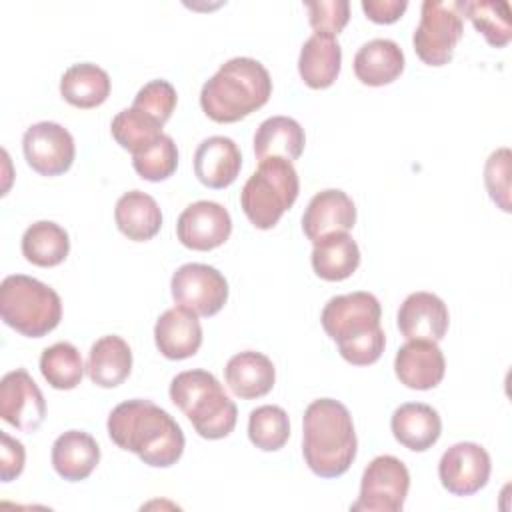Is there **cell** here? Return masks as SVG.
I'll return each mask as SVG.
<instances>
[{"mask_svg": "<svg viewBox=\"0 0 512 512\" xmlns=\"http://www.w3.org/2000/svg\"><path fill=\"white\" fill-rule=\"evenodd\" d=\"M462 32L464 24L460 0H424L420 10V22L412 36V44L418 58L424 64L444 66L452 60L454 48L462 38Z\"/></svg>", "mask_w": 512, "mask_h": 512, "instance_id": "8", "label": "cell"}, {"mask_svg": "<svg viewBox=\"0 0 512 512\" xmlns=\"http://www.w3.org/2000/svg\"><path fill=\"white\" fill-rule=\"evenodd\" d=\"M60 94L76 108H96L110 94V76L92 62L72 64L60 78Z\"/></svg>", "mask_w": 512, "mask_h": 512, "instance_id": "29", "label": "cell"}, {"mask_svg": "<svg viewBox=\"0 0 512 512\" xmlns=\"http://www.w3.org/2000/svg\"><path fill=\"white\" fill-rule=\"evenodd\" d=\"M356 430L348 408L334 398L308 404L302 420V454L320 478L342 476L356 458Z\"/></svg>", "mask_w": 512, "mask_h": 512, "instance_id": "3", "label": "cell"}, {"mask_svg": "<svg viewBox=\"0 0 512 512\" xmlns=\"http://www.w3.org/2000/svg\"><path fill=\"white\" fill-rule=\"evenodd\" d=\"M382 308L370 292L332 296L322 308V328L338 344L340 356L354 366L374 364L386 346L380 326Z\"/></svg>", "mask_w": 512, "mask_h": 512, "instance_id": "2", "label": "cell"}, {"mask_svg": "<svg viewBox=\"0 0 512 512\" xmlns=\"http://www.w3.org/2000/svg\"><path fill=\"white\" fill-rule=\"evenodd\" d=\"M410 488L406 464L390 454L376 456L362 474L360 496L350 504L352 512H400Z\"/></svg>", "mask_w": 512, "mask_h": 512, "instance_id": "9", "label": "cell"}, {"mask_svg": "<svg viewBox=\"0 0 512 512\" xmlns=\"http://www.w3.org/2000/svg\"><path fill=\"white\" fill-rule=\"evenodd\" d=\"M342 48L336 36L312 34L300 48L298 72L306 86L328 88L340 74Z\"/></svg>", "mask_w": 512, "mask_h": 512, "instance_id": "24", "label": "cell"}, {"mask_svg": "<svg viewBox=\"0 0 512 512\" xmlns=\"http://www.w3.org/2000/svg\"><path fill=\"white\" fill-rule=\"evenodd\" d=\"M114 218L118 230L134 242L154 238L162 226V210L158 202L142 190L122 194L116 202Z\"/></svg>", "mask_w": 512, "mask_h": 512, "instance_id": "26", "label": "cell"}, {"mask_svg": "<svg viewBox=\"0 0 512 512\" xmlns=\"http://www.w3.org/2000/svg\"><path fill=\"white\" fill-rule=\"evenodd\" d=\"M132 370V350L128 342L116 334L98 338L88 352V378L102 388L120 386Z\"/></svg>", "mask_w": 512, "mask_h": 512, "instance_id": "25", "label": "cell"}, {"mask_svg": "<svg viewBox=\"0 0 512 512\" xmlns=\"http://www.w3.org/2000/svg\"><path fill=\"white\" fill-rule=\"evenodd\" d=\"M290 436V420L284 408L274 404L258 406L248 416V438L250 442L264 450H280Z\"/></svg>", "mask_w": 512, "mask_h": 512, "instance_id": "34", "label": "cell"}, {"mask_svg": "<svg viewBox=\"0 0 512 512\" xmlns=\"http://www.w3.org/2000/svg\"><path fill=\"white\" fill-rule=\"evenodd\" d=\"M100 462L98 442L82 430H68L52 444V466L68 482L88 478Z\"/></svg>", "mask_w": 512, "mask_h": 512, "instance_id": "22", "label": "cell"}, {"mask_svg": "<svg viewBox=\"0 0 512 512\" xmlns=\"http://www.w3.org/2000/svg\"><path fill=\"white\" fill-rule=\"evenodd\" d=\"M70 252L68 232L50 220H38L22 234V254L28 262L50 268L66 260Z\"/></svg>", "mask_w": 512, "mask_h": 512, "instance_id": "30", "label": "cell"}, {"mask_svg": "<svg viewBox=\"0 0 512 512\" xmlns=\"http://www.w3.org/2000/svg\"><path fill=\"white\" fill-rule=\"evenodd\" d=\"M22 150L28 166L42 176L64 174L76 156L72 134L58 122H36L22 136Z\"/></svg>", "mask_w": 512, "mask_h": 512, "instance_id": "11", "label": "cell"}, {"mask_svg": "<svg viewBox=\"0 0 512 512\" xmlns=\"http://www.w3.org/2000/svg\"><path fill=\"white\" fill-rule=\"evenodd\" d=\"M396 378L412 390L436 388L446 372V360L436 342L408 340L394 358Z\"/></svg>", "mask_w": 512, "mask_h": 512, "instance_id": "17", "label": "cell"}, {"mask_svg": "<svg viewBox=\"0 0 512 512\" xmlns=\"http://www.w3.org/2000/svg\"><path fill=\"white\" fill-rule=\"evenodd\" d=\"M450 324L448 306L432 292H412L400 304L398 330L406 340L440 342Z\"/></svg>", "mask_w": 512, "mask_h": 512, "instance_id": "15", "label": "cell"}, {"mask_svg": "<svg viewBox=\"0 0 512 512\" xmlns=\"http://www.w3.org/2000/svg\"><path fill=\"white\" fill-rule=\"evenodd\" d=\"M170 292L180 306L198 316H214L228 300V282L214 266L188 262L172 274Z\"/></svg>", "mask_w": 512, "mask_h": 512, "instance_id": "10", "label": "cell"}, {"mask_svg": "<svg viewBox=\"0 0 512 512\" xmlns=\"http://www.w3.org/2000/svg\"><path fill=\"white\" fill-rule=\"evenodd\" d=\"M394 438L408 450L424 452L432 448L442 432L440 414L422 402L400 404L390 420Z\"/></svg>", "mask_w": 512, "mask_h": 512, "instance_id": "20", "label": "cell"}, {"mask_svg": "<svg viewBox=\"0 0 512 512\" xmlns=\"http://www.w3.org/2000/svg\"><path fill=\"white\" fill-rule=\"evenodd\" d=\"M510 158L508 148H498L488 156L484 166L486 190L504 212H510Z\"/></svg>", "mask_w": 512, "mask_h": 512, "instance_id": "37", "label": "cell"}, {"mask_svg": "<svg viewBox=\"0 0 512 512\" xmlns=\"http://www.w3.org/2000/svg\"><path fill=\"white\" fill-rule=\"evenodd\" d=\"M170 400L184 412L202 438H226L236 426L238 408L218 378L208 370L196 368L176 374L170 382Z\"/></svg>", "mask_w": 512, "mask_h": 512, "instance_id": "5", "label": "cell"}, {"mask_svg": "<svg viewBox=\"0 0 512 512\" xmlns=\"http://www.w3.org/2000/svg\"><path fill=\"white\" fill-rule=\"evenodd\" d=\"M232 232V218L228 210L212 200H198L188 204L176 222L178 240L190 250H214L222 246Z\"/></svg>", "mask_w": 512, "mask_h": 512, "instance_id": "14", "label": "cell"}, {"mask_svg": "<svg viewBox=\"0 0 512 512\" xmlns=\"http://www.w3.org/2000/svg\"><path fill=\"white\" fill-rule=\"evenodd\" d=\"M462 16L474 24V28L486 38L488 44L500 48L512 38L510 4L504 0H468L460 2Z\"/></svg>", "mask_w": 512, "mask_h": 512, "instance_id": "32", "label": "cell"}, {"mask_svg": "<svg viewBox=\"0 0 512 512\" xmlns=\"http://www.w3.org/2000/svg\"><path fill=\"white\" fill-rule=\"evenodd\" d=\"M224 378L228 388L244 400L266 396L274 382H276V370L272 360L256 350H244L234 354L226 368Z\"/></svg>", "mask_w": 512, "mask_h": 512, "instance_id": "21", "label": "cell"}, {"mask_svg": "<svg viewBox=\"0 0 512 512\" xmlns=\"http://www.w3.org/2000/svg\"><path fill=\"white\" fill-rule=\"evenodd\" d=\"M404 52L390 38L364 42L354 56V74L362 84L384 86L394 82L404 70Z\"/></svg>", "mask_w": 512, "mask_h": 512, "instance_id": "23", "label": "cell"}, {"mask_svg": "<svg viewBox=\"0 0 512 512\" xmlns=\"http://www.w3.org/2000/svg\"><path fill=\"white\" fill-rule=\"evenodd\" d=\"M178 102V94L176 88L164 80V78H156L146 82L134 96L132 106L146 112L148 116H152L154 120H158L160 124H166L176 108Z\"/></svg>", "mask_w": 512, "mask_h": 512, "instance_id": "36", "label": "cell"}, {"mask_svg": "<svg viewBox=\"0 0 512 512\" xmlns=\"http://www.w3.org/2000/svg\"><path fill=\"white\" fill-rule=\"evenodd\" d=\"M0 316L22 336L42 338L58 326L62 300L48 284L26 274H10L0 284Z\"/></svg>", "mask_w": 512, "mask_h": 512, "instance_id": "6", "label": "cell"}, {"mask_svg": "<svg viewBox=\"0 0 512 512\" xmlns=\"http://www.w3.org/2000/svg\"><path fill=\"white\" fill-rule=\"evenodd\" d=\"M0 416L22 432H36L44 422V394L24 368L4 374L0 382Z\"/></svg>", "mask_w": 512, "mask_h": 512, "instance_id": "13", "label": "cell"}, {"mask_svg": "<svg viewBox=\"0 0 512 512\" xmlns=\"http://www.w3.org/2000/svg\"><path fill=\"white\" fill-rule=\"evenodd\" d=\"M310 258L314 272L322 280L338 282L356 272L360 264V248L348 232H334L314 242Z\"/></svg>", "mask_w": 512, "mask_h": 512, "instance_id": "27", "label": "cell"}, {"mask_svg": "<svg viewBox=\"0 0 512 512\" xmlns=\"http://www.w3.org/2000/svg\"><path fill=\"white\" fill-rule=\"evenodd\" d=\"M490 470V454L476 442H458L450 446L438 462L440 482L454 496L476 494L488 484Z\"/></svg>", "mask_w": 512, "mask_h": 512, "instance_id": "12", "label": "cell"}, {"mask_svg": "<svg viewBox=\"0 0 512 512\" xmlns=\"http://www.w3.org/2000/svg\"><path fill=\"white\" fill-rule=\"evenodd\" d=\"M408 8L406 0H362V10L376 24L396 22Z\"/></svg>", "mask_w": 512, "mask_h": 512, "instance_id": "40", "label": "cell"}, {"mask_svg": "<svg viewBox=\"0 0 512 512\" xmlns=\"http://www.w3.org/2000/svg\"><path fill=\"white\" fill-rule=\"evenodd\" d=\"M308 10L310 26L314 34H328L338 36L350 18V4L348 0H318V2H304Z\"/></svg>", "mask_w": 512, "mask_h": 512, "instance_id": "38", "label": "cell"}, {"mask_svg": "<svg viewBox=\"0 0 512 512\" xmlns=\"http://www.w3.org/2000/svg\"><path fill=\"white\" fill-rule=\"evenodd\" d=\"M154 342L168 360H184L198 352L202 326L198 314L186 306H172L162 312L154 326Z\"/></svg>", "mask_w": 512, "mask_h": 512, "instance_id": "18", "label": "cell"}, {"mask_svg": "<svg viewBox=\"0 0 512 512\" xmlns=\"http://www.w3.org/2000/svg\"><path fill=\"white\" fill-rule=\"evenodd\" d=\"M0 438H2V446H0V480L2 482H12L24 470L26 450H24L20 440L12 438L6 432H0Z\"/></svg>", "mask_w": 512, "mask_h": 512, "instance_id": "39", "label": "cell"}, {"mask_svg": "<svg viewBox=\"0 0 512 512\" xmlns=\"http://www.w3.org/2000/svg\"><path fill=\"white\" fill-rule=\"evenodd\" d=\"M304 144V128L290 116L266 118L254 134V154L258 160L268 156H282L292 162L300 158Z\"/></svg>", "mask_w": 512, "mask_h": 512, "instance_id": "28", "label": "cell"}, {"mask_svg": "<svg viewBox=\"0 0 512 512\" xmlns=\"http://www.w3.org/2000/svg\"><path fill=\"white\" fill-rule=\"evenodd\" d=\"M354 224V200L338 188H328L314 194L302 216V230L312 242H318L334 232H348Z\"/></svg>", "mask_w": 512, "mask_h": 512, "instance_id": "16", "label": "cell"}, {"mask_svg": "<svg viewBox=\"0 0 512 512\" xmlns=\"http://www.w3.org/2000/svg\"><path fill=\"white\" fill-rule=\"evenodd\" d=\"M162 126L158 120H154L152 116H148L146 112L130 106L120 110L110 124V132L114 136V140L128 152L140 154L144 150H148L152 144H156L160 140Z\"/></svg>", "mask_w": 512, "mask_h": 512, "instance_id": "31", "label": "cell"}, {"mask_svg": "<svg viewBox=\"0 0 512 512\" xmlns=\"http://www.w3.org/2000/svg\"><path fill=\"white\" fill-rule=\"evenodd\" d=\"M242 168V154L228 136L204 138L194 152V174L208 188L230 186Z\"/></svg>", "mask_w": 512, "mask_h": 512, "instance_id": "19", "label": "cell"}, {"mask_svg": "<svg viewBox=\"0 0 512 512\" xmlns=\"http://www.w3.org/2000/svg\"><path fill=\"white\" fill-rule=\"evenodd\" d=\"M132 166L140 174V178L150 182H160L170 178L178 166V148L172 136L162 134L156 144L148 150L132 156Z\"/></svg>", "mask_w": 512, "mask_h": 512, "instance_id": "35", "label": "cell"}, {"mask_svg": "<svg viewBox=\"0 0 512 512\" xmlns=\"http://www.w3.org/2000/svg\"><path fill=\"white\" fill-rule=\"evenodd\" d=\"M40 372L52 388L72 390L84 376V362L74 344L56 342L44 348L40 356Z\"/></svg>", "mask_w": 512, "mask_h": 512, "instance_id": "33", "label": "cell"}, {"mask_svg": "<svg viewBox=\"0 0 512 512\" xmlns=\"http://www.w3.org/2000/svg\"><path fill=\"white\" fill-rule=\"evenodd\" d=\"M272 94V78L262 62L236 56L224 62L200 90V106L214 122H238L262 108Z\"/></svg>", "mask_w": 512, "mask_h": 512, "instance_id": "4", "label": "cell"}, {"mask_svg": "<svg viewBox=\"0 0 512 512\" xmlns=\"http://www.w3.org/2000/svg\"><path fill=\"white\" fill-rule=\"evenodd\" d=\"M110 440L128 452H134L152 468L176 464L184 452V432L180 424L160 406L144 398L124 400L108 414Z\"/></svg>", "mask_w": 512, "mask_h": 512, "instance_id": "1", "label": "cell"}, {"mask_svg": "<svg viewBox=\"0 0 512 512\" xmlns=\"http://www.w3.org/2000/svg\"><path fill=\"white\" fill-rule=\"evenodd\" d=\"M298 192L300 180L294 164L282 156H268L258 162L256 172L244 182L240 204L256 228L268 230L292 208Z\"/></svg>", "mask_w": 512, "mask_h": 512, "instance_id": "7", "label": "cell"}]
</instances>
